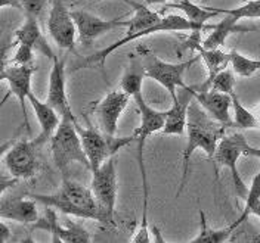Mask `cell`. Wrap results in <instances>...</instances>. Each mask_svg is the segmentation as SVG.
<instances>
[{"instance_id":"obj_35","label":"cell","mask_w":260,"mask_h":243,"mask_svg":"<svg viewBox=\"0 0 260 243\" xmlns=\"http://www.w3.org/2000/svg\"><path fill=\"white\" fill-rule=\"evenodd\" d=\"M11 237V230L5 223H0V242H6Z\"/></svg>"},{"instance_id":"obj_27","label":"cell","mask_w":260,"mask_h":243,"mask_svg":"<svg viewBox=\"0 0 260 243\" xmlns=\"http://www.w3.org/2000/svg\"><path fill=\"white\" fill-rule=\"evenodd\" d=\"M250 215H256L260 218V171L254 176L253 181H251L248 194L245 197V207H244L243 214L238 218V221L243 224Z\"/></svg>"},{"instance_id":"obj_9","label":"cell","mask_w":260,"mask_h":243,"mask_svg":"<svg viewBox=\"0 0 260 243\" xmlns=\"http://www.w3.org/2000/svg\"><path fill=\"white\" fill-rule=\"evenodd\" d=\"M250 147V145L245 140V136L243 133H232V134H225L214 152L213 161L216 164V170L219 167H225L231 171V177L235 186L237 194L245 200L248 194V187L245 186L244 180L238 173V158L245 153V150Z\"/></svg>"},{"instance_id":"obj_4","label":"cell","mask_w":260,"mask_h":243,"mask_svg":"<svg viewBox=\"0 0 260 243\" xmlns=\"http://www.w3.org/2000/svg\"><path fill=\"white\" fill-rule=\"evenodd\" d=\"M28 196L43 204L45 207L58 210L65 215H73L77 218L93 220V221L99 220V211L92 189L83 186L74 180H70L68 177L62 178V184L59 190L55 193H31Z\"/></svg>"},{"instance_id":"obj_3","label":"cell","mask_w":260,"mask_h":243,"mask_svg":"<svg viewBox=\"0 0 260 243\" xmlns=\"http://www.w3.org/2000/svg\"><path fill=\"white\" fill-rule=\"evenodd\" d=\"M133 100L138 105V109L141 113V124L138 129H135L133 136H135V140L138 142V164H139L142 181H144V217H142L141 227L138 228L136 234L130 240L133 243H148L151 242V239H149V228H148V183H146L145 165H144V147H145L146 139L149 136L162 131L164 124H166V112L151 108L145 102L142 92L136 93L133 96Z\"/></svg>"},{"instance_id":"obj_15","label":"cell","mask_w":260,"mask_h":243,"mask_svg":"<svg viewBox=\"0 0 260 243\" xmlns=\"http://www.w3.org/2000/svg\"><path fill=\"white\" fill-rule=\"evenodd\" d=\"M36 228H45L46 231L52 233L53 242H67V243H87L92 240L90 233L70 220H65V224L59 223L58 215L55 214L53 208L48 207L45 218L39 220Z\"/></svg>"},{"instance_id":"obj_28","label":"cell","mask_w":260,"mask_h":243,"mask_svg":"<svg viewBox=\"0 0 260 243\" xmlns=\"http://www.w3.org/2000/svg\"><path fill=\"white\" fill-rule=\"evenodd\" d=\"M229 65L238 77H251L260 69V61L248 59L241 53H238L235 49L229 52Z\"/></svg>"},{"instance_id":"obj_7","label":"cell","mask_w":260,"mask_h":243,"mask_svg":"<svg viewBox=\"0 0 260 243\" xmlns=\"http://www.w3.org/2000/svg\"><path fill=\"white\" fill-rule=\"evenodd\" d=\"M139 52H141L139 58H141V64L144 68L145 77L161 84L162 87L169 92L172 100H175L178 97V89L186 87V84L183 83V74L186 72V69L189 66H192L201 58V56H195L185 62L170 64V62L161 61L158 56H155L148 49L139 48Z\"/></svg>"},{"instance_id":"obj_34","label":"cell","mask_w":260,"mask_h":243,"mask_svg":"<svg viewBox=\"0 0 260 243\" xmlns=\"http://www.w3.org/2000/svg\"><path fill=\"white\" fill-rule=\"evenodd\" d=\"M0 6L2 8H15L19 11H24L21 0H0Z\"/></svg>"},{"instance_id":"obj_21","label":"cell","mask_w":260,"mask_h":243,"mask_svg":"<svg viewBox=\"0 0 260 243\" xmlns=\"http://www.w3.org/2000/svg\"><path fill=\"white\" fill-rule=\"evenodd\" d=\"M28 102L31 103L34 113H36V118L39 119V124H40V134L39 137L36 139V143L40 146H43L45 143H50V139L53 137L55 131L58 130L59 124H61V115L56 112L55 108H52L48 102H42L39 100L34 95L28 96Z\"/></svg>"},{"instance_id":"obj_18","label":"cell","mask_w":260,"mask_h":243,"mask_svg":"<svg viewBox=\"0 0 260 243\" xmlns=\"http://www.w3.org/2000/svg\"><path fill=\"white\" fill-rule=\"evenodd\" d=\"M194 97L200 102V105L209 112L213 119L223 124L228 129L235 127V121L231 116V108H232L231 95L213 90V89L198 90L194 87Z\"/></svg>"},{"instance_id":"obj_16","label":"cell","mask_w":260,"mask_h":243,"mask_svg":"<svg viewBox=\"0 0 260 243\" xmlns=\"http://www.w3.org/2000/svg\"><path fill=\"white\" fill-rule=\"evenodd\" d=\"M186 49H192L197 50L201 56V59L204 61L206 68H207V80L204 81L200 87H195L198 90H209L213 78L223 71L225 68H228L229 65V53L222 52L220 49H206L201 43V31H192L191 37L183 43L182 50Z\"/></svg>"},{"instance_id":"obj_24","label":"cell","mask_w":260,"mask_h":243,"mask_svg":"<svg viewBox=\"0 0 260 243\" xmlns=\"http://www.w3.org/2000/svg\"><path fill=\"white\" fill-rule=\"evenodd\" d=\"M200 221H201V228L200 233L195 236L194 239H191V243H223L229 240V236L235 231L237 227L241 226V223L237 220L232 224H229L225 228H219V230H213L207 226L206 221V215L203 211H200Z\"/></svg>"},{"instance_id":"obj_29","label":"cell","mask_w":260,"mask_h":243,"mask_svg":"<svg viewBox=\"0 0 260 243\" xmlns=\"http://www.w3.org/2000/svg\"><path fill=\"white\" fill-rule=\"evenodd\" d=\"M144 77H145L144 68H142V71H138L136 68H129L127 72L124 74L121 83H120V89L123 92H126L127 95H130L132 99H133V96L136 93H141L142 92V81H144Z\"/></svg>"},{"instance_id":"obj_12","label":"cell","mask_w":260,"mask_h":243,"mask_svg":"<svg viewBox=\"0 0 260 243\" xmlns=\"http://www.w3.org/2000/svg\"><path fill=\"white\" fill-rule=\"evenodd\" d=\"M37 71L36 65H15L11 64L9 66H5L2 69V80H5L9 84L11 93L18 99L19 102V108L24 116V123H25V130L28 133V136L31 134L30 129V121H28V115H27V103L25 100L31 95V78L32 74Z\"/></svg>"},{"instance_id":"obj_33","label":"cell","mask_w":260,"mask_h":243,"mask_svg":"<svg viewBox=\"0 0 260 243\" xmlns=\"http://www.w3.org/2000/svg\"><path fill=\"white\" fill-rule=\"evenodd\" d=\"M21 3H22V9L25 15L39 18L46 9L49 0H21Z\"/></svg>"},{"instance_id":"obj_32","label":"cell","mask_w":260,"mask_h":243,"mask_svg":"<svg viewBox=\"0 0 260 243\" xmlns=\"http://www.w3.org/2000/svg\"><path fill=\"white\" fill-rule=\"evenodd\" d=\"M16 50L14 53V58L11 59V64L15 65H34V53L36 50L24 43L15 45Z\"/></svg>"},{"instance_id":"obj_17","label":"cell","mask_w":260,"mask_h":243,"mask_svg":"<svg viewBox=\"0 0 260 243\" xmlns=\"http://www.w3.org/2000/svg\"><path fill=\"white\" fill-rule=\"evenodd\" d=\"M194 87H182L179 89L178 97L172 100V106L166 112V124L162 129V134H175L183 136L186 133V123H188V111L189 105L194 100Z\"/></svg>"},{"instance_id":"obj_10","label":"cell","mask_w":260,"mask_h":243,"mask_svg":"<svg viewBox=\"0 0 260 243\" xmlns=\"http://www.w3.org/2000/svg\"><path fill=\"white\" fill-rule=\"evenodd\" d=\"M50 12L48 19V31L52 40L59 49L74 52L77 25L71 12L67 9L62 0H50Z\"/></svg>"},{"instance_id":"obj_1","label":"cell","mask_w":260,"mask_h":243,"mask_svg":"<svg viewBox=\"0 0 260 243\" xmlns=\"http://www.w3.org/2000/svg\"><path fill=\"white\" fill-rule=\"evenodd\" d=\"M126 2L135 9V15L129 19V25L126 27L127 31L124 34V37L118 38L117 42H114L113 45H108L107 48L93 53L92 56H87L81 64L77 65L76 69L89 64L104 65L105 59L117 49L123 48L132 42L141 38V32L142 31H146L148 35H151V34H157V32L162 31H203V30H213V27H214V25L197 24V22H192L188 18H183L180 15H167L161 18L157 12H152L151 9H148L146 6L141 5V3H136L132 0H126Z\"/></svg>"},{"instance_id":"obj_23","label":"cell","mask_w":260,"mask_h":243,"mask_svg":"<svg viewBox=\"0 0 260 243\" xmlns=\"http://www.w3.org/2000/svg\"><path fill=\"white\" fill-rule=\"evenodd\" d=\"M226 18L222 19L220 22L214 24L213 30L210 32V35L203 42V46L206 49H219L220 46H223V43L226 42L228 35L232 32H244L248 31V28L245 27H240L238 25V18L231 14H225Z\"/></svg>"},{"instance_id":"obj_30","label":"cell","mask_w":260,"mask_h":243,"mask_svg":"<svg viewBox=\"0 0 260 243\" xmlns=\"http://www.w3.org/2000/svg\"><path fill=\"white\" fill-rule=\"evenodd\" d=\"M235 72L234 69H228L225 68L223 71H220L210 84V89L213 90H217V92H222V93H228L231 95L234 92V87H235Z\"/></svg>"},{"instance_id":"obj_6","label":"cell","mask_w":260,"mask_h":243,"mask_svg":"<svg viewBox=\"0 0 260 243\" xmlns=\"http://www.w3.org/2000/svg\"><path fill=\"white\" fill-rule=\"evenodd\" d=\"M92 193L96 200L98 211H99V224L115 227V202H117V165L115 158H110L105 161L96 171L92 173V183H90Z\"/></svg>"},{"instance_id":"obj_5","label":"cell","mask_w":260,"mask_h":243,"mask_svg":"<svg viewBox=\"0 0 260 243\" xmlns=\"http://www.w3.org/2000/svg\"><path fill=\"white\" fill-rule=\"evenodd\" d=\"M61 124L50 139L52 159L58 170L61 171L62 178L68 177V168L73 162H79L90 170V162L83 149L80 134L76 126V116L73 112L65 113L61 116Z\"/></svg>"},{"instance_id":"obj_19","label":"cell","mask_w":260,"mask_h":243,"mask_svg":"<svg viewBox=\"0 0 260 243\" xmlns=\"http://www.w3.org/2000/svg\"><path fill=\"white\" fill-rule=\"evenodd\" d=\"M52 71L49 74L48 102L52 108L61 116L65 113L73 112L68 97H67V84H65V59H59L58 56L52 61Z\"/></svg>"},{"instance_id":"obj_8","label":"cell","mask_w":260,"mask_h":243,"mask_svg":"<svg viewBox=\"0 0 260 243\" xmlns=\"http://www.w3.org/2000/svg\"><path fill=\"white\" fill-rule=\"evenodd\" d=\"M76 126H77L79 134H80L83 149L87 155V159L90 162L92 173L96 171L104 162L113 158L120 149L130 145L135 140L133 134L127 136V137H115V136H108L95 127L83 129L77 121H76Z\"/></svg>"},{"instance_id":"obj_22","label":"cell","mask_w":260,"mask_h":243,"mask_svg":"<svg viewBox=\"0 0 260 243\" xmlns=\"http://www.w3.org/2000/svg\"><path fill=\"white\" fill-rule=\"evenodd\" d=\"M14 43H15V45H18V43L28 45V46H31L37 53L46 56V58L52 59V61L56 58L55 52H53L52 48L49 46L45 34L42 32L40 27H39L37 18H34V16L25 15V22H24V24L15 31V42H14ZM15 45H14V46H15Z\"/></svg>"},{"instance_id":"obj_26","label":"cell","mask_w":260,"mask_h":243,"mask_svg":"<svg viewBox=\"0 0 260 243\" xmlns=\"http://www.w3.org/2000/svg\"><path fill=\"white\" fill-rule=\"evenodd\" d=\"M231 97H232V109H234L235 127L241 130H260L259 116L244 106L235 92L231 93Z\"/></svg>"},{"instance_id":"obj_31","label":"cell","mask_w":260,"mask_h":243,"mask_svg":"<svg viewBox=\"0 0 260 243\" xmlns=\"http://www.w3.org/2000/svg\"><path fill=\"white\" fill-rule=\"evenodd\" d=\"M220 14H231L240 21L244 18H260V0H250L245 5L235 9H219Z\"/></svg>"},{"instance_id":"obj_37","label":"cell","mask_w":260,"mask_h":243,"mask_svg":"<svg viewBox=\"0 0 260 243\" xmlns=\"http://www.w3.org/2000/svg\"><path fill=\"white\" fill-rule=\"evenodd\" d=\"M164 2H167V0H146V3H149V5H155V3H164Z\"/></svg>"},{"instance_id":"obj_36","label":"cell","mask_w":260,"mask_h":243,"mask_svg":"<svg viewBox=\"0 0 260 243\" xmlns=\"http://www.w3.org/2000/svg\"><path fill=\"white\" fill-rule=\"evenodd\" d=\"M244 155H245V156H254V158H259L260 159V147H253V146H250V147L245 150Z\"/></svg>"},{"instance_id":"obj_14","label":"cell","mask_w":260,"mask_h":243,"mask_svg":"<svg viewBox=\"0 0 260 243\" xmlns=\"http://www.w3.org/2000/svg\"><path fill=\"white\" fill-rule=\"evenodd\" d=\"M130 95L123 92L121 89L110 92L107 96L104 97L96 106H95V113L99 119L101 130L108 134V136H115L118 130V121L121 113L124 112L127 103L130 100Z\"/></svg>"},{"instance_id":"obj_2","label":"cell","mask_w":260,"mask_h":243,"mask_svg":"<svg viewBox=\"0 0 260 243\" xmlns=\"http://www.w3.org/2000/svg\"><path fill=\"white\" fill-rule=\"evenodd\" d=\"M226 129L228 127H225L223 124L213 119L197 99L191 102L189 111H188V123H186V146L183 150V171H182V181H180L178 196L185 187L192 153L197 149H203L207 153V156L213 158L220 139L226 133Z\"/></svg>"},{"instance_id":"obj_20","label":"cell","mask_w":260,"mask_h":243,"mask_svg":"<svg viewBox=\"0 0 260 243\" xmlns=\"http://www.w3.org/2000/svg\"><path fill=\"white\" fill-rule=\"evenodd\" d=\"M0 218L16 221L19 224H31L39 221V210L36 199H24L18 196H5L0 202Z\"/></svg>"},{"instance_id":"obj_13","label":"cell","mask_w":260,"mask_h":243,"mask_svg":"<svg viewBox=\"0 0 260 243\" xmlns=\"http://www.w3.org/2000/svg\"><path fill=\"white\" fill-rule=\"evenodd\" d=\"M71 15L77 25L79 40L83 46H92L105 32L111 31L118 27H127L129 21H121V18L115 19H102L87 11H73Z\"/></svg>"},{"instance_id":"obj_25","label":"cell","mask_w":260,"mask_h":243,"mask_svg":"<svg viewBox=\"0 0 260 243\" xmlns=\"http://www.w3.org/2000/svg\"><path fill=\"white\" fill-rule=\"evenodd\" d=\"M167 8H173V9H179L182 11L185 16L197 24H201V25H206V22L217 16L220 14L219 9H211V8H200L198 5L192 3L191 0H179L178 3H170L167 5Z\"/></svg>"},{"instance_id":"obj_11","label":"cell","mask_w":260,"mask_h":243,"mask_svg":"<svg viewBox=\"0 0 260 243\" xmlns=\"http://www.w3.org/2000/svg\"><path fill=\"white\" fill-rule=\"evenodd\" d=\"M37 147L36 140L22 139L12 146L3 156L5 165L9 174L15 178L28 180L37 174L39 161H37Z\"/></svg>"}]
</instances>
